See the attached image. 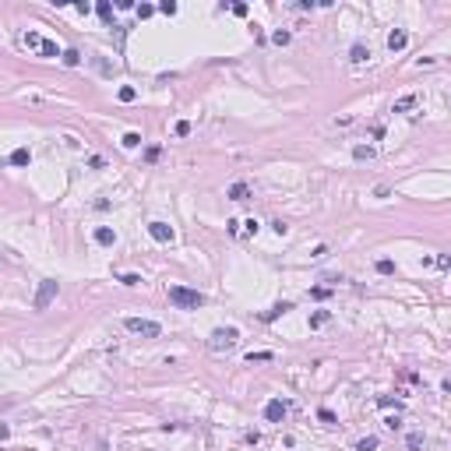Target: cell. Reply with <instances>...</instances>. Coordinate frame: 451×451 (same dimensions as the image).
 Returning a JSON list of instances; mask_svg holds the SVG:
<instances>
[{
    "mask_svg": "<svg viewBox=\"0 0 451 451\" xmlns=\"http://www.w3.org/2000/svg\"><path fill=\"white\" fill-rule=\"evenodd\" d=\"M120 282H124V285H141V275H134V272H127V275H120Z\"/></svg>",
    "mask_w": 451,
    "mask_h": 451,
    "instance_id": "obj_30",
    "label": "cell"
},
{
    "mask_svg": "<svg viewBox=\"0 0 451 451\" xmlns=\"http://www.w3.org/2000/svg\"><path fill=\"white\" fill-rule=\"evenodd\" d=\"M148 233L159 244H173V226H166V222H148Z\"/></svg>",
    "mask_w": 451,
    "mask_h": 451,
    "instance_id": "obj_6",
    "label": "cell"
},
{
    "mask_svg": "<svg viewBox=\"0 0 451 451\" xmlns=\"http://www.w3.org/2000/svg\"><path fill=\"white\" fill-rule=\"evenodd\" d=\"M124 328L134 332V335H141V338H159L162 335V324L159 321H145V318H127Z\"/></svg>",
    "mask_w": 451,
    "mask_h": 451,
    "instance_id": "obj_3",
    "label": "cell"
},
{
    "mask_svg": "<svg viewBox=\"0 0 451 451\" xmlns=\"http://www.w3.org/2000/svg\"><path fill=\"white\" fill-rule=\"evenodd\" d=\"M120 145H124V148H138V145H141V134H138V131H127L124 138H120Z\"/></svg>",
    "mask_w": 451,
    "mask_h": 451,
    "instance_id": "obj_16",
    "label": "cell"
},
{
    "mask_svg": "<svg viewBox=\"0 0 451 451\" xmlns=\"http://www.w3.org/2000/svg\"><path fill=\"white\" fill-rule=\"evenodd\" d=\"M159 11H162V14H176V4H173V0H162Z\"/></svg>",
    "mask_w": 451,
    "mask_h": 451,
    "instance_id": "obj_34",
    "label": "cell"
},
{
    "mask_svg": "<svg viewBox=\"0 0 451 451\" xmlns=\"http://www.w3.org/2000/svg\"><path fill=\"white\" fill-rule=\"evenodd\" d=\"M264 419H268V423H282V419H285V402L282 398H272V402L264 405Z\"/></svg>",
    "mask_w": 451,
    "mask_h": 451,
    "instance_id": "obj_5",
    "label": "cell"
},
{
    "mask_svg": "<svg viewBox=\"0 0 451 451\" xmlns=\"http://www.w3.org/2000/svg\"><path fill=\"white\" fill-rule=\"evenodd\" d=\"M353 159H359V162H363V159H374V145H356V148H353Z\"/></svg>",
    "mask_w": 451,
    "mask_h": 451,
    "instance_id": "obj_17",
    "label": "cell"
},
{
    "mask_svg": "<svg viewBox=\"0 0 451 451\" xmlns=\"http://www.w3.org/2000/svg\"><path fill=\"white\" fill-rule=\"evenodd\" d=\"M285 310H293V303H285V300H282V303H275L272 310H264V314H261V321H275V318H282Z\"/></svg>",
    "mask_w": 451,
    "mask_h": 451,
    "instance_id": "obj_11",
    "label": "cell"
},
{
    "mask_svg": "<svg viewBox=\"0 0 451 451\" xmlns=\"http://www.w3.org/2000/svg\"><path fill=\"white\" fill-rule=\"evenodd\" d=\"M310 296L314 300H328V296H332V289H328V285H318V289H310Z\"/></svg>",
    "mask_w": 451,
    "mask_h": 451,
    "instance_id": "obj_29",
    "label": "cell"
},
{
    "mask_svg": "<svg viewBox=\"0 0 451 451\" xmlns=\"http://www.w3.org/2000/svg\"><path fill=\"white\" fill-rule=\"evenodd\" d=\"M236 338H240L236 328H215L212 338H208V349H212V353H229L236 345Z\"/></svg>",
    "mask_w": 451,
    "mask_h": 451,
    "instance_id": "obj_2",
    "label": "cell"
},
{
    "mask_svg": "<svg viewBox=\"0 0 451 451\" xmlns=\"http://www.w3.org/2000/svg\"><path fill=\"white\" fill-rule=\"evenodd\" d=\"M377 405H381V409H402V402H398V398H392V395H381V398H377Z\"/></svg>",
    "mask_w": 451,
    "mask_h": 451,
    "instance_id": "obj_23",
    "label": "cell"
},
{
    "mask_svg": "<svg viewBox=\"0 0 451 451\" xmlns=\"http://www.w3.org/2000/svg\"><path fill=\"white\" fill-rule=\"evenodd\" d=\"M240 226H244V233H247V236H254V233H258V229H261V226H258V222H254V219H247V222H240Z\"/></svg>",
    "mask_w": 451,
    "mask_h": 451,
    "instance_id": "obj_32",
    "label": "cell"
},
{
    "mask_svg": "<svg viewBox=\"0 0 451 451\" xmlns=\"http://www.w3.org/2000/svg\"><path fill=\"white\" fill-rule=\"evenodd\" d=\"M377 272H381V275H395V261L381 258V261H377Z\"/></svg>",
    "mask_w": 451,
    "mask_h": 451,
    "instance_id": "obj_26",
    "label": "cell"
},
{
    "mask_svg": "<svg viewBox=\"0 0 451 451\" xmlns=\"http://www.w3.org/2000/svg\"><path fill=\"white\" fill-rule=\"evenodd\" d=\"M367 56H370V50L363 46V42H356V46L349 50V60H353V64H363V60H367Z\"/></svg>",
    "mask_w": 451,
    "mask_h": 451,
    "instance_id": "obj_13",
    "label": "cell"
},
{
    "mask_svg": "<svg viewBox=\"0 0 451 451\" xmlns=\"http://www.w3.org/2000/svg\"><path fill=\"white\" fill-rule=\"evenodd\" d=\"M272 229H275V233H279V236H285V229H289V226H285V222H282V219H275V222H272Z\"/></svg>",
    "mask_w": 451,
    "mask_h": 451,
    "instance_id": "obj_37",
    "label": "cell"
},
{
    "mask_svg": "<svg viewBox=\"0 0 451 451\" xmlns=\"http://www.w3.org/2000/svg\"><path fill=\"white\" fill-rule=\"evenodd\" d=\"M95 11H99V18H113V7H110V0H99V4H95Z\"/></svg>",
    "mask_w": 451,
    "mask_h": 451,
    "instance_id": "obj_25",
    "label": "cell"
},
{
    "mask_svg": "<svg viewBox=\"0 0 451 451\" xmlns=\"http://www.w3.org/2000/svg\"><path fill=\"white\" fill-rule=\"evenodd\" d=\"M250 198V187L247 184H233L229 187V201H247Z\"/></svg>",
    "mask_w": 451,
    "mask_h": 451,
    "instance_id": "obj_12",
    "label": "cell"
},
{
    "mask_svg": "<svg viewBox=\"0 0 451 451\" xmlns=\"http://www.w3.org/2000/svg\"><path fill=\"white\" fill-rule=\"evenodd\" d=\"M169 303L180 310H198V307H205V293L187 289V285H169Z\"/></svg>",
    "mask_w": 451,
    "mask_h": 451,
    "instance_id": "obj_1",
    "label": "cell"
},
{
    "mask_svg": "<svg viewBox=\"0 0 451 451\" xmlns=\"http://www.w3.org/2000/svg\"><path fill=\"white\" fill-rule=\"evenodd\" d=\"M229 11H233V14H240V18H244V14H247V4H229Z\"/></svg>",
    "mask_w": 451,
    "mask_h": 451,
    "instance_id": "obj_38",
    "label": "cell"
},
{
    "mask_svg": "<svg viewBox=\"0 0 451 451\" xmlns=\"http://www.w3.org/2000/svg\"><path fill=\"white\" fill-rule=\"evenodd\" d=\"M60 60H64L67 67H78V64H81V53H78V50H64V53H60Z\"/></svg>",
    "mask_w": 451,
    "mask_h": 451,
    "instance_id": "obj_15",
    "label": "cell"
},
{
    "mask_svg": "<svg viewBox=\"0 0 451 451\" xmlns=\"http://www.w3.org/2000/svg\"><path fill=\"white\" fill-rule=\"evenodd\" d=\"M53 296H56V282H53V279H46V282L39 285V293H36V300H32V307H36V310H46Z\"/></svg>",
    "mask_w": 451,
    "mask_h": 451,
    "instance_id": "obj_4",
    "label": "cell"
},
{
    "mask_svg": "<svg viewBox=\"0 0 451 451\" xmlns=\"http://www.w3.org/2000/svg\"><path fill=\"white\" fill-rule=\"evenodd\" d=\"M92 240H95L99 247H113V244H116V233L110 229V226H95V233H92Z\"/></svg>",
    "mask_w": 451,
    "mask_h": 451,
    "instance_id": "obj_7",
    "label": "cell"
},
{
    "mask_svg": "<svg viewBox=\"0 0 451 451\" xmlns=\"http://www.w3.org/2000/svg\"><path fill=\"white\" fill-rule=\"evenodd\" d=\"M413 106H416V95L409 92V95H402V99L395 102V106H392V110H395V113H405V110H413Z\"/></svg>",
    "mask_w": 451,
    "mask_h": 451,
    "instance_id": "obj_14",
    "label": "cell"
},
{
    "mask_svg": "<svg viewBox=\"0 0 451 451\" xmlns=\"http://www.w3.org/2000/svg\"><path fill=\"white\" fill-rule=\"evenodd\" d=\"M18 42H21V46H28V50H39V46H42V36L28 28V32H21V36H18Z\"/></svg>",
    "mask_w": 451,
    "mask_h": 451,
    "instance_id": "obj_9",
    "label": "cell"
},
{
    "mask_svg": "<svg viewBox=\"0 0 451 451\" xmlns=\"http://www.w3.org/2000/svg\"><path fill=\"white\" fill-rule=\"evenodd\" d=\"M7 437H11V427H7V423H0V441H7Z\"/></svg>",
    "mask_w": 451,
    "mask_h": 451,
    "instance_id": "obj_39",
    "label": "cell"
},
{
    "mask_svg": "<svg viewBox=\"0 0 451 451\" xmlns=\"http://www.w3.org/2000/svg\"><path fill=\"white\" fill-rule=\"evenodd\" d=\"M328 318H332L328 310H318V314H310V328H321V324H328Z\"/></svg>",
    "mask_w": 451,
    "mask_h": 451,
    "instance_id": "obj_21",
    "label": "cell"
},
{
    "mask_svg": "<svg viewBox=\"0 0 451 451\" xmlns=\"http://www.w3.org/2000/svg\"><path fill=\"white\" fill-rule=\"evenodd\" d=\"M39 56H60L56 42H53V39H42V46H39Z\"/></svg>",
    "mask_w": 451,
    "mask_h": 451,
    "instance_id": "obj_18",
    "label": "cell"
},
{
    "mask_svg": "<svg viewBox=\"0 0 451 451\" xmlns=\"http://www.w3.org/2000/svg\"><path fill=\"white\" fill-rule=\"evenodd\" d=\"M405 42H409V32H405V28H395V32L388 36V50L398 53V50H405Z\"/></svg>",
    "mask_w": 451,
    "mask_h": 451,
    "instance_id": "obj_8",
    "label": "cell"
},
{
    "mask_svg": "<svg viewBox=\"0 0 451 451\" xmlns=\"http://www.w3.org/2000/svg\"><path fill=\"white\" fill-rule=\"evenodd\" d=\"M159 152H162L159 145H152V148H145V162H155V159H159Z\"/></svg>",
    "mask_w": 451,
    "mask_h": 451,
    "instance_id": "obj_31",
    "label": "cell"
},
{
    "mask_svg": "<svg viewBox=\"0 0 451 451\" xmlns=\"http://www.w3.org/2000/svg\"><path fill=\"white\" fill-rule=\"evenodd\" d=\"M176 134H180V138H187V134H190V124H187V120H180V124H176Z\"/></svg>",
    "mask_w": 451,
    "mask_h": 451,
    "instance_id": "obj_35",
    "label": "cell"
},
{
    "mask_svg": "<svg viewBox=\"0 0 451 451\" xmlns=\"http://www.w3.org/2000/svg\"><path fill=\"white\" fill-rule=\"evenodd\" d=\"M272 42H275V46H285V42H289V32H285V28H279V32L272 36Z\"/></svg>",
    "mask_w": 451,
    "mask_h": 451,
    "instance_id": "obj_28",
    "label": "cell"
},
{
    "mask_svg": "<svg viewBox=\"0 0 451 451\" xmlns=\"http://www.w3.org/2000/svg\"><path fill=\"white\" fill-rule=\"evenodd\" d=\"M318 419H321V423H328V427H332V423H338L332 409H318Z\"/></svg>",
    "mask_w": 451,
    "mask_h": 451,
    "instance_id": "obj_27",
    "label": "cell"
},
{
    "mask_svg": "<svg viewBox=\"0 0 451 451\" xmlns=\"http://www.w3.org/2000/svg\"><path fill=\"white\" fill-rule=\"evenodd\" d=\"M116 99H120V102H134V99H138V88L124 85V88H120V92H116Z\"/></svg>",
    "mask_w": 451,
    "mask_h": 451,
    "instance_id": "obj_19",
    "label": "cell"
},
{
    "mask_svg": "<svg viewBox=\"0 0 451 451\" xmlns=\"http://www.w3.org/2000/svg\"><path fill=\"white\" fill-rule=\"evenodd\" d=\"M377 448V437H359L356 441V451H374Z\"/></svg>",
    "mask_w": 451,
    "mask_h": 451,
    "instance_id": "obj_24",
    "label": "cell"
},
{
    "mask_svg": "<svg viewBox=\"0 0 451 451\" xmlns=\"http://www.w3.org/2000/svg\"><path fill=\"white\" fill-rule=\"evenodd\" d=\"M7 162L11 166H28V162H32V152H28V148H14Z\"/></svg>",
    "mask_w": 451,
    "mask_h": 451,
    "instance_id": "obj_10",
    "label": "cell"
},
{
    "mask_svg": "<svg viewBox=\"0 0 451 451\" xmlns=\"http://www.w3.org/2000/svg\"><path fill=\"white\" fill-rule=\"evenodd\" d=\"M405 448H409V451H419V448H423V433H409V437H405Z\"/></svg>",
    "mask_w": 451,
    "mask_h": 451,
    "instance_id": "obj_22",
    "label": "cell"
},
{
    "mask_svg": "<svg viewBox=\"0 0 451 451\" xmlns=\"http://www.w3.org/2000/svg\"><path fill=\"white\" fill-rule=\"evenodd\" d=\"M152 14H155L152 4H141V7H138V18H152Z\"/></svg>",
    "mask_w": 451,
    "mask_h": 451,
    "instance_id": "obj_33",
    "label": "cell"
},
{
    "mask_svg": "<svg viewBox=\"0 0 451 451\" xmlns=\"http://www.w3.org/2000/svg\"><path fill=\"white\" fill-rule=\"evenodd\" d=\"M272 353H247V363H272Z\"/></svg>",
    "mask_w": 451,
    "mask_h": 451,
    "instance_id": "obj_20",
    "label": "cell"
},
{
    "mask_svg": "<svg viewBox=\"0 0 451 451\" xmlns=\"http://www.w3.org/2000/svg\"><path fill=\"white\" fill-rule=\"evenodd\" d=\"M384 427H388V430H398V427H402V419H398V416H388V419H384Z\"/></svg>",
    "mask_w": 451,
    "mask_h": 451,
    "instance_id": "obj_36",
    "label": "cell"
}]
</instances>
